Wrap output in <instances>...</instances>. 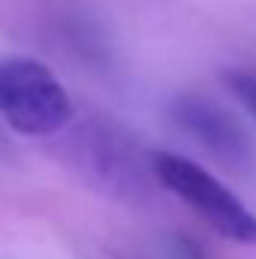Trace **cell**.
Listing matches in <instances>:
<instances>
[{
	"label": "cell",
	"instance_id": "obj_4",
	"mask_svg": "<svg viewBox=\"0 0 256 259\" xmlns=\"http://www.w3.org/2000/svg\"><path fill=\"white\" fill-rule=\"evenodd\" d=\"M226 78V88L229 94L250 112L256 118V69H247V66H238V69H226L223 72Z\"/></svg>",
	"mask_w": 256,
	"mask_h": 259
},
{
	"label": "cell",
	"instance_id": "obj_3",
	"mask_svg": "<svg viewBox=\"0 0 256 259\" xmlns=\"http://www.w3.org/2000/svg\"><path fill=\"white\" fill-rule=\"evenodd\" d=\"M172 115H175V124L220 163L241 166L250 160L253 148L244 127L217 103L202 100V97H181L172 106Z\"/></svg>",
	"mask_w": 256,
	"mask_h": 259
},
{
	"label": "cell",
	"instance_id": "obj_1",
	"mask_svg": "<svg viewBox=\"0 0 256 259\" xmlns=\"http://www.w3.org/2000/svg\"><path fill=\"white\" fill-rule=\"evenodd\" d=\"M0 118L21 136H55L72 124L75 103L46 64L9 58L0 61Z\"/></svg>",
	"mask_w": 256,
	"mask_h": 259
},
{
	"label": "cell",
	"instance_id": "obj_2",
	"mask_svg": "<svg viewBox=\"0 0 256 259\" xmlns=\"http://www.w3.org/2000/svg\"><path fill=\"white\" fill-rule=\"evenodd\" d=\"M151 169H154V178L175 199H181L196 217H202L217 235L256 247V214L205 166L181 154L160 151L154 154Z\"/></svg>",
	"mask_w": 256,
	"mask_h": 259
}]
</instances>
